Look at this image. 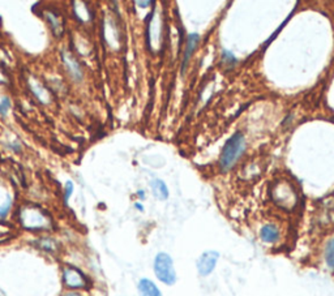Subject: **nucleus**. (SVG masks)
<instances>
[{
	"mask_svg": "<svg viewBox=\"0 0 334 296\" xmlns=\"http://www.w3.org/2000/svg\"><path fill=\"white\" fill-rule=\"evenodd\" d=\"M20 222L29 230H46L51 227L52 223L47 213L36 205H28L20 209Z\"/></svg>",
	"mask_w": 334,
	"mask_h": 296,
	"instance_id": "obj_1",
	"label": "nucleus"
},
{
	"mask_svg": "<svg viewBox=\"0 0 334 296\" xmlns=\"http://www.w3.org/2000/svg\"><path fill=\"white\" fill-rule=\"evenodd\" d=\"M155 278L166 286H174L176 283V270L172 257L166 252L157 253L153 262Z\"/></svg>",
	"mask_w": 334,
	"mask_h": 296,
	"instance_id": "obj_2",
	"label": "nucleus"
},
{
	"mask_svg": "<svg viewBox=\"0 0 334 296\" xmlns=\"http://www.w3.org/2000/svg\"><path fill=\"white\" fill-rule=\"evenodd\" d=\"M244 148H246L244 136L242 133H235L234 136L225 144L222 154H221L219 164H221V168L223 171H227L234 166L235 162L239 159V157L243 154Z\"/></svg>",
	"mask_w": 334,
	"mask_h": 296,
	"instance_id": "obj_3",
	"label": "nucleus"
},
{
	"mask_svg": "<svg viewBox=\"0 0 334 296\" xmlns=\"http://www.w3.org/2000/svg\"><path fill=\"white\" fill-rule=\"evenodd\" d=\"M219 260V252L217 251H205L197 258L196 268L201 276H209L217 268Z\"/></svg>",
	"mask_w": 334,
	"mask_h": 296,
	"instance_id": "obj_4",
	"label": "nucleus"
},
{
	"mask_svg": "<svg viewBox=\"0 0 334 296\" xmlns=\"http://www.w3.org/2000/svg\"><path fill=\"white\" fill-rule=\"evenodd\" d=\"M259 239L265 245H275L282 239V231L274 222H267L259 228Z\"/></svg>",
	"mask_w": 334,
	"mask_h": 296,
	"instance_id": "obj_5",
	"label": "nucleus"
},
{
	"mask_svg": "<svg viewBox=\"0 0 334 296\" xmlns=\"http://www.w3.org/2000/svg\"><path fill=\"white\" fill-rule=\"evenodd\" d=\"M63 280L67 287L83 288L86 286V279L80 270L75 268H65L63 270Z\"/></svg>",
	"mask_w": 334,
	"mask_h": 296,
	"instance_id": "obj_6",
	"label": "nucleus"
},
{
	"mask_svg": "<svg viewBox=\"0 0 334 296\" xmlns=\"http://www.w3.org/2000/svg\"><path fill=\"white\" fill-rule=\"evenodd\" d=\"M137 290H139L140 296H163L158 286L149 278L140 279L139 284H137Z\"/></svg>",
	"mask_w": 334,
	"mask_h": 296,
	"instance_id": "obj_7",
	"label": "nucleus"
},
{
	"mask_svg": "<svg viewBox=\"0 0 334 296\" xmlns=\"http://www.w3.org/2000/svg\"><path fill=\"white\" fill-rule=\"evenodd\" d=\"M63 61L65 63V67L68 68L71 76L75 79L76 81H81L83 79V69L80 67V64L77 63L75 58H72V55L69 52L64 51L63 52Z\"/></svg>",
	"mask_w": 334,
	"mask_h": 296,
	"instance_id": "obj_8",
	"label": "nucleus"
},
{
	"mask_svg": "<svg viewBox=\"0 0 334 296\" xmlns=\"http://www.w3.org/2000/svg\"><path fill=\"white\" fill-rule=\"evenodd\" d=\"M322 260H324V264L328 268V270L334 273V235L330 236L329 239L326 240L325 245H324Z\"/></svg>",
	"mask_w": 334,
	"mask_h": 296,
	"instance_id": "obj_9",
	"label": "nucleus"
},
{
	"mask_svg": "<svg viewBox=\"0 0 334 296\" xmlns=\"http://www.w3.org/2000/svg\"><path fill=\"white\" fill-rule=\"evenodd\" d=\"M151 191H153V195L157 200L165 201L168 198V189H167V185L163 183L162 180H153L151 181Z\"/></svg>",
	"mask_w": 334,
	"mask_h": 296,
	"instance_id": "obj_10",
	"label": "nucleus"
},
{
	"mask_svg": "<svg viewBox=\"0 0 334 296\" xmlns=\"http://www.w3.org/2000/svg\"><path fill=\"white\" fill-rule=\"evenodd\" d=\"M200 37L199 34H191L188 37V42H187V47H186V51H184V63H183V69H186L187 67L188 61L191 59L192 54L197 47V43H199Z\"/></svg>",
	"mask_w": 334,
	"mask_h": 296,
	"instance_id": "obj_11",
	"label": "nucleus"
},
{
	"mask_svg": "<svg viewBox=\"0 0 334 296\" xmlns=\"http://www.w3.org/2000/svg\"><path fill=\"white\" fill-rule=\"evenodd\" d=\"M46 17H47L48 22L51 25V29L52 32H54V34H55L56 37H59L60 34H62V32H63V28H62V25H60V21L59 19H58V16L51 12H47L46 13Z\"/></svg>",
	"mask_w": 334,
	"mask_h": 296,
	"instance_id": "obj_12",
	"label": "nucleus"
},
{
	"mask_svg": "<svg viewBox=\"0 0 334 296\" xmlns=\"http://www.w3.org/2000/svg\"><path fill=\"white\" fill-rule=\"evenodd\" d=\"M38 245H40L41 249H43V251H47V252H51V253H54L56 249H58V244H56V241L52 240V239H47V237L38 240Z\"/></svg>",
	"mask_w": 334,
	"mask_h": 296,
	"instance_id": "obj_13",
	"label": "nucleus"
},
{
	"mask_svg": "<svg viewBox=\"0 0 334 296\" xmlns=\"http://www.w3.org/2000/svg\"><path fill=\"white\" fill-rule=\"evenodd\" d=\"M12 235H13V227L12 226H9V224L0 222V243H3V241L8 240L9 237H12Z\"/></svg>",
	"mask_w": 334,
	"mask_h": 296,
	"instance_id": "obj_14",
	"label": "nucleus"
},
{
	"mask_svg": "<svg viewBox=\"0 0 334 296\" xmlns=\"http://www.w3.org/2000/svg\"><path fill=\"white\" fill-rule=\"evenodd\" d=\"M11 206H12V200H11V198H8V200L5 201L4 205L0 206V217H1V218H4V217L8 214Z\"/></svg>",
	"mask_w": 334,
	"mask_h": 296,
	"instance_id": "obj_15",
	"label": "nucleus"
},
{
	"mask_svg": "<svg viewBox=\"0 0 334 296\" xmlns=\"http://www.w3.org/2000/svg\"><path fill=\"white\" fill-rule=\"evenodd\" d=\"M9 107H11V102H9L8 98H4V99L0 102V112H1L3 115H5V114H7V111L9 110Z\"/></svg>",
	"mask_w": 334,
	"mask_h": 296,
	"instance_id": "obj_16",
	"label": "nucleus"
},
{
	"mask_svg": "<svg viewBox=\"0 0 334 296\" xmlns=\"http://www.w3.org/2000/svg\"><path fill=\"white\" fill-rule=\"evenodd\" d=\"M72 192H73V184H72L71 181H68L67 185H65V197H64V200H65V204H67L68 200H69V197H71Z\"/></svg>",
	"mask_w": 334,
	"mask_h": 296,
	"instance_id": "obj_17",
	"label": "nucleus"
},
{
	"mask_svg": "<svg viewBox=\"0 0 334 296\" xmlns=\"http://www.w3.org/2000/svg\"><path fill=\"white\" fill-rule=\"evenodd\" d=\"M64 296H81L80 294H77V292H68V294H65Z\"/></svg>",
	"mask_w": 334,
	"mask_h": 296,
	"instance_id": "obj_18",
	"label": "nucleus"
},
{
	"mask_svg": "<svg viewBox=\"0 0 334 296\" xmlns=\"http://www.w3.org/2000/svg\"><path fill=\"white\" fill-rule=\"evenodd\" d=\"M136 208L139 209V210H141V212H143V210H144V208L140 204H136Z\"/></svg>",
	"mask_w": 334,
	"mask_h": 296,
	"instance_id": "obj_19",
	"label": "nucleus"
}]
</instances>
